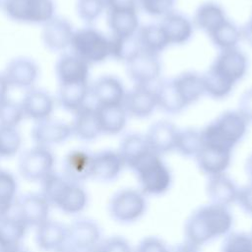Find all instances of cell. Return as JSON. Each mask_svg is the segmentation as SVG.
<instances>
[{
    "label": "cell",
    "instance_id": "obj_1",
    "mask_svg": "<svg viewBox=\"0 0 252 252\" xmlns=\"http://www.w3.org/2000/svg\"><path fill=\"white\" fill-rule=\"evenodd\" d=\"M233 218L227 207L210 204L194 211L185 222L186 240L201 246L226 235L232 227Z\"/></svg>",
    "mask_w": 252,
    "mask_h": 252
},
{
    "label": "cell",
    "instance_id": "obj_2",
    "mask_svg": "<svg viewBox=\"0 0 252 252\" xmlns=\"http://www.w3.org/2000/svg\"><path fill=\"white\" fill-rule=\"evenodd\" d=\"M247 120L238 111H226L202 131L203 144L231 150L247 131Z\"/></svg>",
    "mask_w": 252,
    "mask_h": 252
},
{
    "label": "cell",
    "instance_id": "obj_3",
    "mask_svg": "<svg viewBox=\"0 0 252 252\" xmlns=\"http://www.w3.org/2000/svg\"><path fill=\"white\" fill-rule=\"evenodd\" d=\"M137 173L141 191L148 195H160L166 192L172 182L167 165L158 155L150 153L134 169Z\"/></svg>",
    "mask_w": 252,
    "mask_h": 252
},
{
    "label": "cell",
    "instance_id": "obj_4",
    "mask_svg": "<svg viewBox=\"0 0 252 252\" xmlns=\"http://www.w3.org/2000/svg\"><path fill=\"white\" fill-rule=\"evenodd\" d=\"M71 47L87 63H98L110 56V39L93 28L74 32Z\"/></svg>",
    "mask_w": 252,
    "mask_h": 252
},
{
    "label": "cell",
    "instance_id": "obj_5",
    "mask_svg": "<svg viewBox=\"0 0 252 252\" xmlns=\"http://www.w3.org/2000/svg\"><path fill=\"white\" fill-rule=\"evenodd\" d=\"M147 209V201L142 191L123 189L116 192L108 206L111 217L119 222L131 223L140 220Z\"/></svg>",
    "mask_w": 252,
    "mask_h": 252
},
{
    "label": "cell",
    "instance_id": "obj_6",
    "mask_svg": "<svg viewBox=\"0 0 252 252\" xmlns=\"http://www.w3.org/2000/svg\"><path fill=\"white\" fill-rule=\"evenodd\" d=\"M3 9L18 22L45 24L54 17L52 0H5Z\"/></svg>",
    "mask_w": 252,
    "mask_h": 252
},
{
    "label": "cell",
    "instance_id": "obj_7",
    "mask_svg": "<svg viewBox=\"0 0 252 252\" xmlns=\"http://www.w3.org/2000/svg\"><path fill=\"white\" fill-rule=\"evenodd\" d=\"M54 158L47 147L35 146L24 153L20 159V172L28 180H43L52 173Z\"/></svg>",
    "mask_w": 252,
    "mask_h": 252
},
{
    "label": "cell",
    "instance_id": "obj_8",
    "mask_svg": "<svg viewBox=\"0 0 252 252\" xmlns=\"http://www.w3.org/2000/svg\"><path fill=\"white\" fill-rule=\"evenodd\" d=\"M127 74L136 85L150 86L156 82L161 72L158 55L139 50L126 62Z\"/></svg>",
    "mask_w": 252,
    "mask_h": 252
},
{
    "label": "cell",
    "instance_id": "obj_9",
    "mask_svg": "<svg viewBox=\"0 0 252 252\" xmlns=\"http://www.w3.org/2000/svg\"><path fill=\"white\" fill-rule=\"evenodd\" d=\"M123 106L127 114L134 117L150 116L158 107L155 90L151 89L150 86L136 85L130 92L126 93Z\"/></svg>",
    "mask_w": 252,
    "mask_h": 252
},
{
    "label": "cell",
    "instance_id": "obj_10",
    "mask_svg": "<svg viewBox=\"0 0 252 252\" xmlns=\"http://www.w3.org/2000/svg\"><path fill=\"white\" fill-rule=\"evenodd\" d=\"M212 67L223 77L236 84L248 69V59L245 53L237 48L222 50L217 56Z\"/></svg>",
    "mask_w": 252,
    "mask_h": 252
},
{
    "label": "cell",
    "instance_id": "obj_11",
    "mask_svg": "<svg viewBox=\"0 0 252 252\" xmlns=\"http://www.w3.org/2000/svg\"><path fill=\"white\" fill-rule=\"evenodd\" d=\"M99 239L100 229L91 220H79L68 228L67 241L76 251L87 252L94 248Z\"/></svg>",
    "mask_w": 252,
    "mask_h": 252
},
{
    "label": "cell",
    "instance_id": "obj_12",
    "mask_svg": "<svg viewBox=\"0 0 252 252\" xmlns=\"http://www.w3.org/2000/svg\"><path fill=\"white\" fill-rule=\"evenodd\" d=\"M196 159L200 169L209 176L221 174L230 164L231 150L203 144Z\"/></svg>",
    "mask_w": 252,
    "mask_h": 252
},
{
    "label": "cell",
    "instance_id": "obj_13",
    "mask_svg": "<svg viewBox=\"0 0 252 252\" xmlns=\"http://www.w3.org/2000/svg\"><path fill=\"white\" fill-rule=\"evenodd\" d=\"M49 205L48 201L42 195H26L19 203L17 217L27 226H39L48 220Z\"/></svg>",
    "mask_w": 252,
    "mask_h": 252
},
{
    "label": "cell",
    "instance_id": "obj_14",
    "mask_svg": "<svg viewBox=\"0 0 252 252\" xmlns=\"http://www.w3.org/2000/svg\"><path fill=\"white\" fill-rule=\"evenodd\" d=\"M178 129L168 121L154 123L145 136L152 152L162 155L175 150Z\"/></svg>",
    "mask_w": 252,
    "mask_h": 252
},
{
    "label": "cell",
    "instance_id": "obj_15",
    "mask_svg": "<svg viewBox=\"0 0 252 252\" xmlns=\"http://www.w3.org/2000/svg\"><path fill=\"white\" fill-rule=\"evenodd\" d=\"M21 106L26 117L40 122L49 119L53 111L54 101L48 93L32 89L25 94Z\"/></svg>",
    "mask_w": 252,
    "mask_h": 252
},
{
    "label": "cell",
    "instance_id": "obj_16",
    "mask_svg": "<svg viewBox=\"0 0 252 252\" xmlns=\"http://www.w3.org/2000/svg\"><path fill=\"white\" fill-rule=\"evenodd\" d=\"M74 32L71 24L61 18L53 17L44 24L42 39L51 50H64L71 46Z\"/></svg>",
    "mask_w": 252,
    "mask_h": 252
},
{
    "label": "cell",
    "instance_id": "obj_17",
    "mask_svg": "<svg viewBox=\"0 0 252 252\" xmlns=\"http://www.w3.org/2000/svg\"><path fill=\"white\" fill-rule=\"evenodd\" d=\"M72 134L71 125L50 119L36 122L32 130V140L37 146L42 147L62 143Z\"/></svg>",
    "mask_w": 252,
    "mask_h": 252
},
{
    "label": "cell",
    "instance_id": "obj_18",
    "mask_svg": "<svg viewBox=\"0 0 252 252\" xmlns=\"http://www.w3.org/2000/svg\"><path fill=\"white\" fill-rule=\"evenodd\" d=\"M91 94L96 105H113L123 104L126 92L123 84L117 78L104 76L92 86Z\"/></svg>",
    "mask_w": 252,
    "mask_h": 252
},
{
    "label": "cell",
    "instance_id": "obj_19",
    "mask_svg": "<svg viewBox=\"0 0 252 252\" xmlns=\"http://www.w3.org/2000/svg\"><path fill=\"white\" fill-rule=\"evenodd\" d=\"M4 76L10 86L19 89H27L31 88L36 81L38 68L37 65L30 59L17 58L8 64Z\"/></svg>",
    "mask_w": 252,
    "mask_h": 252
},
{
    "label": "cell",
    "instance_id": "obj_20",
    "mask_svg": "<svg viewBox=\"0 0 252 252\" xmlns=\"http://www.w3.org/2000/svg\"><path fill=\"white\" fill-rule=\"evenodd\" d=\"M75 113L71 128L72 133L79 139L92 141L102 133L95 106L84 105Z\"/></svg>",
    "mask_w": 252,
    "mask_h": 252
},
{
    "label": "cell",
    "instance_id": "obj_21",
    "mask_svg": "<svg viewBox=\"0 0 252 252\" xmlns=\"http://www.w3.org/2000/svg\"><path fill=\"white\" fill-rule=\"evenodd\" d=\"M124 166L118 152L103 151L93 156L91 176L100 181H111L120 174Z\"/></svg>",
    "mask_w": 252,
    "mask_h": 252
},
{
    "label": "cell",
    "instance_id": "obj_22",
    "mask_svg": "<svg viewBox=\"0 0 252 252\" xmlns=\"http://www.w3.org/2000/svg\"><path fill=\"white\" fill-rule=\"evenodd\" d=\"M239 189L224 173L209 177L207 193L212 204L228 207L237 201Z\"/></svg>",
    "mask_w": 252,
    "mask_h": 252
},
{
    "label": "cell",
    "instance_id": "obj_23",
    "mask_svg": "<svg viewBox=\"0 0 252 252\" xmlns=\"http://www.w3.org/2000/svg\"><path fill=\"white\" fill-rule=\"evenodd\" d=\"M118 153L122 158L124 165L134 170L152 151L145 136L132 133L122 139Z\"/></svg>",
    "mask_w": 252,
    "mask_h": 252
},
{
    "label": "cell",
    "instance_id": "obj_24",
    "mask_svg": "<svg viewBox=\"0 0 252 252\" xmlns=\"http://www.w3.org/2000/svg\"><path fill=\"white\" fill-rule=\"evenodd\" d=\"M169 44L186 43L192 36L193 24L182 14L171 12L164 16L159 24Z\"/></svg>",
    "mask_w": 252,
    "mask_h": 252
},
{
    "label": "cell",
    "instance_id": "obj_25",
    "mask_svg": "<svg viewBox=\"0 0 252 252\" xmlns=\"http://www.w3.org/2000/svg\"><path fill=\"white\" fill-rule=\"evenodd\" d=\"M56 74L60 84L88 82L89 63L74 53L66 54L57 62Z\"/></svg>",
    "mask_w": 252,
    "mask_h": 252
},
{
    "label": "cell",
    "instance_id": "obj_26",
    "mask_svg": "<svg viewBox=\"0 0 252 252\" xmlns=\"http://www.w3.org/2000/svg\"><path fill=\"white\" fill-rule=\"evenodd\" d=\"M91 94L88 82L60 84L58 99L62 107L76 112L83 107Z\"/></svg>",
    "mask_w": 252,
    "mask_h": 252
},
{
    "label": "cell",
    "instance_id": "obj_27",
    "mask_svg": "<svg viewBox=\"0 0 252 252\" xmlns=\"http://www.w3.org/2000/svg\"><path fill=\"white\" fill-rule=\"evenodd\" d=\"M95 107L102 133L115 135L125 128L127 112L123 104L96 105Z\"/></svg>",
    "mask_w": 252,
    "mask_h": 252
},
{
    "label": "cell",
    "instance_id": "obj_28",
    "mask_svg": "<svg viewBox=\"0 0 252 252\" xmlns=\"http://www.w3.org/2000/svg\"><path fill=\"white\" fill-rule=\"evenodd\" d=\"M157 105L166 113L176 114L187 107L177 92L173 80H163L155 89Z\"/></svg>",
    "mask_w": 252,
    "mask_h": 252
},
{
    "label": "cell",
    "instance_id": "obj_29",
    "mask_svg": "<svg viewBox=\"0 0 252 252\" xmlns=\"http://www.w3.org/2000/svg\"><path fill=\"white\" fill-rule=\"evenodd\" d=\"M107 23L114 36H133L140 29L137 10L107 12Z\"/></svg>",
    "mask_w": 252,
    "mask_h": 252
},
{
    "label": "cell",
    "instance_id": "obj_30",
    "mask_svg": "<svg viewBox=\"0 0 252 252\" xmlns=\"http://www.w3.org/2000/svg\"><path fill=\"white\" fill-rule=\"evenodd\" d=\"M93 155L81 150L69 153L65 159L67 180L77 183L92 175Z\"/></svg>",
    "mask_w": 252,
    "mask_h": 252
},
{
    "label": "cell",
    "instance_id": "obj_31",
    "mask_svg": "<svg viewBox=\"0 0 252 252\" xmlns=\"http://www.w3.org/2000/svg\"><path fill=\"white\" fill-rule=\"evenodd\" d=\"M68 228L57 221L46 220L37 226L36 241L40 249L56 250L67 240Z\"/></svg>",
    "mask_w": 252,
    "mask_h": 252
},
{
    "label": "cell",
    "instance_id": "obj_32",
    "mask_svg": "<svg viewBox=\"0 0 252 252\" xmlns=\"http://www.w3.org/2000/svg\"><path fill=\"white\" fill-rule=\"evenodd\" d=\"M172 80L187 106L197 101L205 94L202 76L195 72H185Z\"/></svg>",
    "mask_w": 252,
    "mask_h": 252
},
{
    "label": "cell",
    "instance_id": "obj_33",
    "mask_svg": "<svg viewBox=\"0 0 252 252\" xmlns=\"http://www.w3.org/2000/svg\"><path fill=\"white\" fill-rule=\"evenodd\" d=\"M88 197L85 190L77 183L68 180L65 187L57 197L54 205L68 214H77L84 210Z\"/></svg>",
    "mask_w": 252,
    "mask_h": 252
},
{
    "label": "cell",
    "instance_id": "obj_34",
    "mask_svg": "<svg viewBox=\"0 0 252 252\" xmlns=\"http://www.w3.org/2000/svg\"><path fill=\"white\" fill-rule=\"evenodd\" d=\"M139 45L142 50L158 55L164 50L169 42L160 25H147L141 27L136 33Z\"/></svg>",
    "mask_w": 252,
    "mask_h": 252
},
{
    "label": "cell",
    "instance_id": "obj_35",
    "mask_svg": "<svg viewBox=\"0 0 252 252\" xmlns=\"http://www.w3.org/2000/svg\"><path fill=\"white\" fill-rule=\"evenodd\" d=\"M226 20L222 7L215 2H206L198 7L194 15V25L210 33Z\"/></svg>",
    "mask_w": 252,
    "mask_h": 252
},
{
    "label": "cell",
    "instance_id": "obj_36",
    "mask_svg": "<svg viewBox=\"0 0 252 252\" xmlns=\"http://www.w3.org/2000/svg\"><path fill=\"white\" fill-rule=\"evenodd\" d=\"M208 34L220 51L236 48L242 37L241 30L227 19Z\"/></svg>",
    "mask_w": 252,
    "mask_h": 252
},
{
    "label": "cell",
    "instance_id": "obj_37",
    "mask_svg": "<svg viewBox=\"0 0 252 252\" xmlns=\"http://www.w3.org/2000/svg\"><path fill=\"white\" fill-rule=\"evenodd\" d=\"M205 94L213 98L220 99L226 97L232 91L234 83L217 72L212 66L202 75Z\"/></svg>",
    "mask_w": 252,
    "mask_h": 252
},
{
    "label": "cell",
    "instance_id": "obj_38",
    "mask_svg": "<svg viewBox=\"0 0 252 252\" xmlns=\"http://www.w3.org/2000/svg\"><path fill=\"white\" fill-rule=\"evenodd\" d=\"M203 147L201 131L195 129H185L178 131L175 150L184 157H197Z\"/></svg>",
    "mask_w": 252,
    "mask_h": 252
},
{
    "label": "cell",
    "instance_id": "obj_39",
    "mask_svg": "<svg viewBox=\"0 0 252 252\" xmlns=\"http://www.w3.org/2000/svg\"><path fill=\"white\" fill-rule=\"evenodd\" d=\"M27 225L18 217L0 218V239L9 245L16 246L25 235Z\"/></svg>",
    "mask_w": 252,
    "mask_h": 252
},
{
    "label": "cell",
    "instance_id": "obj_40",
    "mask_svg": "<svg viewBox=\"0 0 252 252\" xmlns=\"http://www.w3.org/2000/svg\"><path fill=\"white\" fill-rule=\"evenodd\" d=\"M110 39V56L117 60H123L126 62L135 53L141 50L136 34L128 37L114 36Z\"/></svg>",
    "mask_w": 252,
    "mask_h": 252
},
{
    "label": "cell",
    "instance_id": "obj_41",
    "mask_svg": "<svg viewBox=\"0 0 252 252\" xmlns=\"http://www.w3.org/2000/svg\"><path fill=\"white\" fill-rule=\"evenodd\" d=\"M24 117L21 103H17L9 98L0 101V126L16 128Z\"/></svg>",
    "mask_w": 252,
    "mask_h": 252
},
{
    "label": "cell",
    "instance_id": "obj_42",
    "mask_svg": "<svg viewBox=\"0 0 252 252\" xmlns=\"http://www.w3.org/2000/svg\"><path fill=\"white\" fill-rule=\"evenodd\" d=\"M21 135L14 127L0 126V157H12L21 147Z\"/></svg>",
    "mask_w": 252,
    "mask_h": 252
},
{
    "label": "cell",
    "instance_id": "obj_43",
    "mask_svg": "<svg viewBox=\"0 0 252 252\" xmlns=\"http://www.w3.org/2000/svg\"><path fill=\"white\" fill-rule=\"evenodd\" d=\"M221 252H252V237L244 232L229 233L221 246Z\"/></svg>",
    "mask_w": 252,
    "mask_h": 252
},
{
    "label": "cell",
    "instance_id": "obj_44",
    "mask_svg": "<svg viewBox=\"0 0 252 252\" xmlns=\"http://www.w3.org/2000/svg\"><path fill=\"white\" fill-rule=\"evenodd\" d=\"M105 10L104 0H79L77 11L82 20L87 23H93Z\"/></svg>",
    "mask_w": 252,
    "mask_h": 252
},
{
    "label": "cell",
    "instance_id": "obj_45",
    "mask_svg": "<svg viewBox=\"0 0 252 252\" xmlns=\"http://www.w3.org/2000/svg\"><path fill=\"white\" fill-rule=\"evenodd\" d=\"M67 182L68 180H65L61 176L55 173H50L42 180V196L48 201L49 204L54 205L57 197Z\"/></svg>",
    "mask_w": 252,
    "mask_h": 252
},
{
    "label": "cell",
    "instance_id": "obj_46",
    "mask_svg": "<svg viewBox=\"0 0 252 252\" xmlns=\"http://www.w3.org/2000/svg\"><path fill=\"white\" fill-rule=\"evenodd\" d=\"M138 5L151 16L164 17L172 12L174 0H138Z\"/></svg>",
    "mask_w": 252,
    "mask_h": 252
},
{
    "label": "cell",
    "instance_id": "obj_47",
    "mask_svg": "<svg viewBox=\"0 0 252 252\" xmlns=\"http://www.w3.org/2000/svg\"><path fill=\"white\" fill-rule=\"evenodd\" d=\"M15 178L9 172L0 170V201L12 204L16 193Z\"/></svg>",
    "mask_w": 252,
    "mask_h": 252
},
{
    "label": "cell",
    "instance_id": "obj_48",
    "mask_svg": "<svg viewBox=\"0 0 252 252\" xmlns=\"http://www.w3.org/2000/svg\"><path fill=\"white\" fill-rule=\"evenodd\" d=\"M135 252H170V248L162 239L148 236L140 241Z\"/></svg>",
    "mask_w": 252,
    "mask_h": 252
},
{
    "label": "cell",
    "instance_id": "obj_49",
    "mask_svg": "<svg viewBox=\"0 0 252 252\" xmlns=\"http://www.w3.org/2000/svg\"><path fill=\"white\" fill-rule=\"evenodd\" d=\"M102 252H133L129 242L120 236L106 239L100 246Z\"/></svg>",
    "mask_w": 252,
    "mask_h": 252
},
{
    "label": "cell",
    "instance_id": "obj_50",
    "mask_svg": "<svg viewBox=\"0 0 252 252\" xmlns=\"http://www.w3.org/2000/svg\"><path fill=\"white\" fill-rule=\"evenodd\" d=\"M237 111L247 122H252V88L245 91L240 96Z\"/></svg>",
    "mask_w": 252,
    "mask_h": 252
},
{
    "label": "cell",
    "instance_id": "obj_51",
    "mask_svg": "<svg viewBox=\"0 0 252 252\" xmlns=\"http://www.w3.org/2000/svg\"><path fill=\"white\" fill-rule=\"evenodd\" d=\"M107 12L137 10L138 0H104Z\"/></svg>",
    "mask_w": 252,
    "mask_h": 252
},
{
    "label": "cell",
    "instance_id": "obj_52",
    "mask_svg": "<svg viewBox=\"0 0 252 252\" xmlns=\"http://www.w3.org/2000/svg\"><path fill=\"white\" fill-rule=\"evenodd\" d=\"M237 202L243 211L252 215V183L239 189Z\"/></svg>",
    "mask_w": 252,
    "mask_h": 252
},
{
    "label": "cell",
    "instance_id": "obj_53",
    "mask_svg": "<svg viewBox=\"0 0 252 252\" xmlns=\"http://www.w3.org/2000/svg\"><path fill=\"white\" fill-rule=\"evenodd\" d=\"M170 252H201L200 246L185 240L181 243L176 244L174 247L170 249Z\"/></svg>",
    "mask_w": 252,
    "mask_h": 252
},
{
    "label": "cell",
    "instance_id": "obj_54",
    "mask_svg": "<svg viewBox=\"0 0 252 252\" xmlns=\"http://www.w3.org/2000/svg\"><path fill=\"white\" fill-rule=\"evenodd\" d=\"M10 85L8 84L4 75H0V101L8 98Z\"/></svg>",
    "mask_w": 252,
    "mask_h": 252
},
{
    "label": "cell",
    "instance_id": "obj_55",
    "mask_svg": "<svg viewBox=\"0 0 252 252\" xmlns=\"http://www.w3.org/2000/svg\"><path fill=\"white\" fill-rule=\"evenodd\" d=\"M242 37L252 46V22L248 21L246 25L241 29Z\"/></svg>",
    "mask_w": 252,
    "mask_h": 252
},
{
    "label": "cell",
    "instance_id": "obj_56",
    "mask_svg": "<svg viewBox=\"0 0 252 252\" xmlns=\"http://www.w3.org/2000/svg\"><path fill=\"white\" fill-rule=\"evenodd\" d=\"M11 207H12V204L0 201V218L6 216L8 214V212L10 211Z\"/></svg>",
    "mask_w": 252,
    "mask_h": 252
},
{
    "label": "cell",
    "instance_id": "obj_57",
    "mask_svg": "<svg viewBox=\"0 0 252 252\" xmlns=\"http://www.w3.org/2000/svg\"><path fill=\"white\" fill-rule=\"evenodd\" d=\"M246 172L252 183V154L249 156L246 161Z\"/></svg>",
    "mask_w": 252,
    "mask_h": 252
},
{
    "label": "cell",
    "instance_id": "obj_58",
    "mask_svg": "<svg viewBox=\"0 0 252 252\" xmlns=\"http://www.w3.org/2000/svg\"><path fill=\"white\" fill-rule=\"evenodd\" d=\"M18 246V245H16ZM16 246H12L7 244L6 242H4L2 239H0V252H12V250L16 247Z\"/></svg>",
    "mask_w": 252,
    "mask_h": 252
},
{
    "label": "cell",
    "instance_id": "obj_59",
    "mask_svg": "<svg viewBox=\"0 0 252 252\" xmlns=\"http://www.w3.org/2000/svg\"><path fill=\"white\" fill-rule=\"evenodd\" d=\"M54 252H77L73 247H71L69 244H63L60 247H58Z\"/></svg>",
    "mask_w": 252,
    "mask_h": 252
},
{
    "label": "cell",
    "instance_id": "obj_60",
    "mask_svg": "<svg viewBox=\"0 0 252 252\" xmlns=\"http://www.w3.org/2000/svg\"><path fill=\"white\" fill-rule=\"evenodd\" d=\"M12 252H29V251H27V250H25V249H22V248H20L19 246H16V247L12 250Z\"/></svg>",
    "mask_w": 252,
    "mask_h": 252
},
{
    "label": "cell",
    "instance_id": "obj_61",
    "mask_svg": "<svg viewBox=\"0 0 252 252\" xmlns=\"http://www.w3.org/2000/svg\"><path fill=\"white\" fill-rule=\"evenodd\" d=\"M87 252H102V250H101L100 247H97V248L94 247V248H93V249H91V250H89Z\"/></svg>",
    "mask_w": 252,
    "mask_h": 252
},
{
    "label": "cell",
    "instance_id": "obj_62",
    "mask_svg": "<svg viewBox=\"0 0 252 252\" xmlns=\"http://www.w3.org/2000/svg\"><path fill=\"white\" fill-rule=\"evenodd\" d=\"M249 21H251L252 22V13H251V17H250V20Z\"/></svg>",
    "mask_w": 252,
    "mask_h": 252
},
{
    "label": "cell",
    "instance_id": "obj_63",
    "mask_svg": "<svg viewBox=\"0 0 252 252\" xmlns=\"http://www.w3.org/2000/svg\"><path fill=\"white\" fill-rule=\"evenodd\" d=\"M250 235H251V237H252V233H251V234H250Z\"/></svg>",
    "mask_w": 252,
    "mask_h": 252
}]
</instances>
